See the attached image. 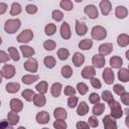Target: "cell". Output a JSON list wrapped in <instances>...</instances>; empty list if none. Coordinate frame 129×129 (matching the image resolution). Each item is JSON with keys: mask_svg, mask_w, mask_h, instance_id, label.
I'll return each mask as SVG.
<instances>
[{"mask_svg": "<svg viewBox=\"0 0 129 129\" xmlns=\"http://www.w3.org/2000/svg\"><path fill=\"white\" fill-rule=\"evenodd\" d=\"M20 25H21V22L19 19H17V18L16 19H8L4 24V29L7 33L12 34L19 29Z\"/></svg>", "mask_w": 129, "mask_h": 129, "instance_id": "1", "label": "cell"}, {"mask_svg": "<svg viewBox=\"0 0 129 129\" xmlns=\"http://www.w3.org/2000/svg\"><path fill=\"white\" fill-rule=\"evenodd\" d=\"M91 36H92L93 39L103 40V39H105L107 37V30L101 25L94 26L92 28V31H91Z\"/></svg>", "mask_w": 129, "mask_h": 129, "instance_id": "2", "label": "cell"}, {"mask_svg": "<svg viewBox=\"0 0 129 129\" xmlns=\"http://www.w3.org/2000/svg\"><path fill=\"white\" fill-rule=\"evenodd\" d=\"M109 107L111 109V117H113L114 119H119L122 117L123 115V110L121 108V105L119 102L117 101H112L111 103H109Z\"/></svg>", "mask_w": 129, "mask_h": 129, "instance_id": "3", "label": "cell"}, {"mask_svg": "<svg viewBox=\"0 0 129 129\" xmlns=\"http://www.w3.org/2000/svg\"><path fill=\"white\" fill-rule=\"evenodd\" d=\"M15 68L12 64H4V67L1 70V76L5 79H11L15 76Z\"/></svg>", "mask_w": 129, "mask_h": 129, "instance_id": "4", "label": "cell"}, {"mask_svg": "<svg viewBox=\"0 0 129 129\" xmlns=\"http://www.w3.org/2000/svg\"><path fill=\"white\" fill-rule=\"evenodd\" d=\"M33 38V32L30 29H24L18 36H17V41L19 42H24L27 43Z\"/></svg>", "mask_w": 129, "mask_h": 129, "instance_id": "5", "label": "cell"}, {"mask_svg": "<svg viewBox=\"0 0 129 129\" xmlns=\"http://www.w3.org/2000/svg\"><path fill=\"white\" fill-rule=\"evenodd\" d=\"M23 67L24 69L29 72V73H35L38 69V63H37V60L33 57H30L28 58L24 63H23Z\"/></svg>", "mask_w": 129, "mask_h": 129, "instance_id": "6", "label": "cell"}, {"mask_svg": "<svg viewBox=\"0 0 129 129\" xmlns=\"http://www.w3.org/2000/svg\"><path fill=\"white\" fill-rule=\"evenodd\" d=\"M102 77L107 85H112L115 80V76L111 68H105V70L102 73Z\"/></svg>", "mask_w": 129, "mask_h": 129, "instance_id": "7", "label": "cell"}, {"mask_svg": "<svg viewBox=\"0 0 129 129\" xmlns=\"http://www.w3.org/2000/svg\"><path fill=\"white\" fill-rule=\"evenodd\" d=\"M84 12L91 18V19H96L98 18L99 16V12H98V8L93 5V4H90V5H87L84 9Z\"/></svg>", "mask_w": 129, "mask_h": 129, "instance_id": "8", "label": "cell"}, {"mask_svg": "<svg viewBox=\"0 0 129 129\" xmlns=\"http://www.w3.org/2000/svg\"><path fill=\"white\" fill-rule=\"evenodd\" d=\"M103 124L105 129H117V123L115 119L110 115H106L103 118Z\"/></svg>", "mask_w": 129, "mask_h": 129, "instance_id": "9", "label": "cell"}, {"mask_svg": "<svg viewBox=\"0 0 129 129\" xmlns=\"http://www.w3.org/2000/svg\"><path fill=\"white\" fill-rule=\"evenodd\" d=\"M99 54H101L102 56L108 55L112 52L113 50V44L111 42H107V43H103L99 46Z\"/></svg>", "mask_w": 129, "mask_h": 129, "instance_id": "10", "label": "cell"}, {"mask_svg": "<svg viewBox=\"0 0 129 129\" xmlns=\"http://www.w3.org/2000/svg\"><path fill=\"white\" fill-rule=\"evenodd\" d=\"M60 35L63 39H70L72 36V32H71V28L68 22H62L61 26H60Z\"/></svg>", "mask_w": 129, "mask_h": 129, "instance_id": "11", "label": "cell"}, {"mask_svg": "<svg viewBox=\"0 0 129 129\" xmlns=\"http://www.w3.org/2000/svg\"><path fill=\"white\" fill-rule=\"evenodd\" d=\"M92 63L94 67L98 68V69H101L105 66L106 63V60H105V57L102 56L101 54H95L93 57H92Z\"/></svg>", "mask_w": 129, "mask_h": 129, "instance_id": "12", "label": "cell"}, {"mask_svg": "<svg viewBox=\"0 0 129 129\" xmlns=\"http://www.w3.org/2000/svg\"><path fill=\"white\" fill-rule=\"evenodd\" d=\"M95 75H96V71L93 67L91 66H88V67H85L82 71V77L84 79H88V80H91L92 78H95Z\"/></svg>", "mask_w": 129, "mask_h": 129, "instance_id": "13", "label": "cell"}, {"mask_svg": "<svg viewBox=\"0 0 129 129\" xmlns=\"http://www.w3.org/2000/svg\"><path fill=\"white\" fill-rule=\"evenodd\" d=\"M35 119H36L37 123H39V124H46V123H48L50 117L46 111H41V112H38L36 114Z\"/></svg>", "mask_w": 129, "mask_h": 129, "instance_id": "14", "label": "cell"}, {"mask_svg": "<svg viewBox=\"0 0 129 129\" xmlns=\"http://www.w3.org/2000/svg\"><path fill=\"white\" fill-rule=\"evenodd\" d=\"M10 109L13 112H15V113L20 112L23 109V103H22V101H20L19 99H12L10 101Z\"/></svg>", "mask_w": 129, "mask_h": 129, "instance_id": "15", "label": "cell"}, {"mask_svg": "<svg viewBox=\"0 0 129 129\" xmlns=\"http://www.w3.org/2000/svg\"><path fill=\"white\" fill-rule=\"evenodd\" d=\"M100 9H101V12H102L103 15H108L111 12V9H112L111 2L108 1V0H102L100 2Z\"/></svg>", "mask_w": 129, "mask_h": 129, "instance_id": "16", "label": "cell"}, {"mask_svg": "<svg viewBox=\"0 0 129 129\" xmlns=\"http://www.w3.org/2000/svg\"><path fill=\"white\" fill-rule=\"evenodd\" d=\"M88 31V27L87 25L85 24V22H81L80 20H76V32L78 35L82 36V35H85Z\"/></svg>", "mask_w": 129, "mask_h": 129, "instance_id": "17", "label": "cell"}, {"mask_svg": "<svg viewBox=\"0 0 129 129\" xmlns=\"http://www.w3.org/2000/svg\"><path fill=\"white\" fill-rule=\"evenodd\" d=\"M115 15H116L117 18L123 19V18H125V17L128 15V9H127L125 6L119 5V6H117L116 9H115Z\"/></svg>", "mask_w": 129, "mask_h": 129, "instance_id": "18", "label": "cell"}, {"mask_svg": "<svg viewBox=\"0 0 129 129\" xmlns=\"http://www.w3.org/2000/svg\"><path fill=\"white\" fill-rule=\"evenodd\" d=\"M53 116L56 120H66L68 117V113L63 108H56L53 111Z\"/></svg>", "mask_w": 129, "mask_h": 129, "instance_id": "19", "label": "cell"}, {"mask_svg": "<svg viewBox=\"0 0 129 129\" xmlns=\"http://www.w3.org/2000/svg\"><path fill=\"white\" fill-rule=\"evenodd\" d=\"M32 101H33V103H34V105L36 107H42V106L45 105L46 99L42 94H35Z\"/></svg>", "mask_w": 129, "mask_h": 129, "instance_id": "20", "label": "cell"}, {"mask_svg": "<svg viewBox=\"0 0 129 129\" xmlns=\"http://www.w3.org/2000/svg\"><path fill=\"white\" fill-rule=\"evenodd\" d=\"M85 61V56L81 52H75L73 55V63L76 67H81Z\"/></svg>", "mask_w": 129, "mask_h": 129, "instance_id": "21", "label": "cell"}, {"mask_svg": "<svg viewBox=\"0 0 129 129\" xmlns=\"http://www.w3.org/2000/svg\"><path fill=\"white\" fill-rule=\"evenodd\" d=\"M117 43L121 47H126L129 44V36L126 33H122L117 37Z\"/></svg>", "mask_w": 129, "mask_h": 129, "instance_id": "22", "label": "cell"}, {"mask_svg": "<svg viewBox=\"0 0 129 129\" xmlns=\"http://www.w3.org/2000/svg\"><path fill=\"white\" fill-rule=\"evenodd\" d=\"M19 48H20V50H21V52H22V54H23L24 57L30 58V57L34 54V52H35L34 49H33L32 47L28 46V45H21Z\"/></svg>", "mask_w": 129, "mask_h": 129, "instance_id": "23", "label": "cell"}, {"mask_svg": "<svg viewBox=\"0 0 129 129\" xmlns=\"http://www.w3.org/2000/svg\"><path fill=\"white\" fill-rule=\"evenodd\" d=\"M7 121L9 122L10 125H16L18 122H19V115L13 111L11 112H8L7 114Z\"/></svg>", "mask_w": 129, "mask_h": 129, "instance_id": "24", "label": "cell"}, {"mask_svg": "<svg viewBox=\"0 0 129 129\" xmlns=\"http://www.w3.org/2000/svg\"><path fill=\"white\" fill-rule=\"evenodd\" d=\"M123 63V60L120 56L118 55H114L110 58V66L113 68V69H120L121 66Z\"/></svg>", "mask_w": 129, "mask_h": 129, "instance_id": "25", "label": "cell"}, {"mask_svg": "<svg viewBox=\"0 0 129 129\" xmlns=\"http://www.w3.org/2000/svg\"><path fill=\"white\" fill-rule=\"evenodd\" d=\"M118 79L119 81L123 82V83H127L129 81V72L127 69H120L118 72Z\"/></svg>", "mask_w": 129, "mask_h": 129, "instance_id": "26", "label": "cell"}, {"mask_svg": "<svg viewBox=\"0 0 129 129\" xmlns=\"http://www.w3.org/2000/svg\"><path fill=\"white\" fill-rule=\"evenodd\" d=\"M38 80H39V77H38L37 75H25V76H23L22 79H21L22 83H24V84H26V85H30V84H32V83L38 81Z\"/></svg>", "mask_w": 129, "mask_h": 129, "instance_id": "27", "label": "cell"}, {"mask_svg": "<svg viewBox=\"0 0 129 129\" xmlns=\"http://www.w3.org/2000/svg\"><path fill=\"white\" fill-rule=\"evenodd\" d=\"M61 89H62V85L60 83H54L52 86H51V89H50V93L53 97L57 98L59 97L60 93H61Z\"/></svg>", "mask_w": 129, "mask_h": 129, "instance_id": "28", "label": "cell"}, {"mask_svg": "<svg viewBox=\"0 0 129 129\" xmlns=\"http://www.w3.org/2000/svg\"><path fill=\"white\" fill-rule=\"evenodd\" d=\"M88 112H89V106L86 104V102L82 101V102L79 104L78 108H77V113H78V115L84 116V115H86Z\"/></svg>", "mask_w": 129, "mask_h": 129, "instance_id": "29", "label": "cell"}, {"mask_svg": "<svg viewBox=\"0 0 129 129\" xmlns=\"http://www.w3.org/2000/svg\"><path fill=\"white\" fill-rule=\"evenodd\" d=\"M93 46V41L89 38H86V39H83L79 42V47L83 50H88V49H91Z\"/></svg>", "mask_w": 129, "mask_h": 129, "instance_id": "30", "label": "cell"}, {"mask_svg": "<svg viewBox=\"0 0 129 129\" xmlns=\"http://www.w3.org/2000/svg\"><path fill=\"white\" fill-rule=\"evenodd\" d=\"M19 89H20V85L18 83H8L5 86V90L10 94H14V93L18 92Z\"/></svg>", "mask_w": 129, "mask_h": 129, "instance_id": "31", "label": "cell"}, {"mask_svg": "<svg viewBox=\"0 0 129 129\" xmlns=\"http://www.w3.org/2000/svg\"><path fill=\"white\" fill-rule=\"evenodd\" d=\"M35 89L37 92H39V94H45L47 92V89H48V86H47V82L45 81H41L39 82L36 86H35Z\"/></svg>", "mask_w": 129, "mask_h": 129, "instance_id": "32", "label": "cell"}, {"mask_svg": "<svg viewBox=\"0 0 129 129\" xmlns=\"http://www.w3.org/2000/svg\"><path fill=\"white\" fill-rule=\"evenodd\" d=\"M8 52H9V56H10V58H12L14 61H18V60L20 59L19 52H18V50H17L14 46H10V47H8Z\"/></svg>", "mask_w": 129, "mask_h": 129, "instance_id": "33", "label": "cell"}, {"mask_svg": "<svg viewBox=\"0 0 129 129\" xmlns=\"http://www.w3.org/2000/svg\"><path fill=\"white\" fill-rule=\"evenodd\" d=\"M34 95H35V93H34L32 90H30V89H26V90H24V91L21 93V96H22L27 102H31V101L33 100Z\"/></svg>", "mask_w": 129, "mask_h": 129, "instance_id": "34", "label": "cell"}, {"mask_svg": "<svg viewBox=\"0 0 129 129\" xmlns=\"http://www.w3.org/2000/svg\"><path fill=\"white\" fill-rule=\"evenodd\" d=\"M104 110H105V104L97 103L93 107V114L94 115H97V116H100L104 112Z\"/></svg>", "mask_w": 129, "mask_h": 129, "instance_id": "35", "label": "cell"}, {"mask_svg": "<svg viewBox=\"0 0 129 129\" xmlns=\"http://www.w3.org/2000/svg\"><path fill=\"white\" fill-rule=\"evenodd\" d=\"M59 6L66 11H71L74 7V4L71 0H61L59 2Z\"/></svg>", "mask_w": 129, "mask_h": 129, "instance_id": "36", "label": "cell"}, {"mask_svg": "<svg viewBox=\"0 0 129 129\" xmlns=\"http://www.w3.org/2000/svg\"><path fill=\"white\" fill-rule=\"evenodd\" d=\"M21 5L17 2H14L12 3L11 5V8H10V14L11 15H18L21 13Z\"/></svg>", "mask_w": 129, "mask_h": 129, "instance_id": "37", "label": "cell"}, {"mask_svg": "<svg viewBox=\"0 0 129 129\" xmlns=\"http://www.w3.org/2000/svg\"><path fill=\"white\" fill-rule=\"evenodd\" d=\"M43 62H44V64H45L46 68L52 69V68L55 66V58H54L52 55H48V56H45V57H44Z\"/></svg>", "mask_w": 129, "mask_h": 129, "instance_id": "38", "label": "cell"}, {"mask_svg": "<svg viewBox=\"0 0 129 129\" xmlns=\"http://www.w3.org/2000/svg\"><path fill=\"white\" fill-rule=\"evenodd\" d=\"M61 76L66 79H69L73 76V70L70 66H64L61 68Z\"/></svg>", "mask_w": 129, "mask_h": 129, "instance_id": "39", "label": "cell"}, {"mask_svg": "<svg viewBox=\"0 0 129 129\" xmlns=\"http://www.w3.org/2000/svg\"><path fill=\"white\" fill-rule=\"evenodd\" d=\"M57 56L61 60H66L70 56V51L67 48H59L57 50Z\"/></svg>", "mask_w": 129, "mask_h": 129, "instance_id": "40", "label": "cell"}, {"mask_svg": "<svg viewBox=\"0 0 129 129\" xmlns=\"http://www.w3.org/2000/svg\"><path fill=\"white\" fill-rule=\"evenodd\" d=\"M55 31H56V26H55V24H53V23H48V24H46V26H45V28H44L45 34H47V35H53Z\"/></svg>", "mask_w": 129, "mask_h": 129, "instance_id": "41", "label": "cell"}, {"mask_svg": "<svg viewBox=\"0 0 129 129\" xmlns=\"http://www.w3.org/2000/svg\"><path fill=\"white\" fill-rule=\"evenodd\" d=\"M77 90L81 95H86L89 91V88L85 83H79L77 85Z\"/></svg>", "mask_w": 129, "mask_h": 129, "instance_id": "42", "label": "cell"}, {"mask_svg": "<svg viewBox=\"0 0 129 129\" xmlns=\"http://www.w3.org/2000/svg\"><path fill=\"white\" fill-rule=\"evenodd\" d=\"M102 99H103L105 102H107L108 104L111 103L112 101H114L113 95H112V93H111L110 91H104V92L102 93Z\"/></svg>", "mask_w": 129, "mask_h": 129, "instance_id": "43", "label": "cell"}, {"mask_svg": "<svg viewBox=\"0 0 129 129\" xmlns=\"http://www.w3.org/2000/svg\"><path fill=\"white\" fill-rule=\"evenodd\" d=\"M55 45H56V43L52 39H48V40L44 41V43H43V47L46 50H53L55 48Z\"/></svg>", "mask_w": 129, "mask_h": 129, "instance_id": "44", "label": "cell"}, {"mask_svg": "<svg viewBox=\"0 0 129 129\" xmlns=\"http://www.w3.org/2000/svg\"><path fill=\"white\" fill-rule=\"evenodd\" d=\"M51 16H52V18H53L56 22L61 21L62 18H63V14H62V12L59 11V10H53L52 13H51Z\"/></svg>", "mask_w": 129, "mask_h": 129, "instance_id": "45", "label": "cell"}, {"mask_svg": "<svg viewBox=\"0 0 129 129\" xmlns=\"http://www.w3.org/2000/svg\"><path fill=\"white\" fill-rule=\"evenodd\" d=\"M78 101H79L78 97H76V96H71V97H69V99H68V106L73 109V108H75V107L78 105Z\"/></svg>", "mask_w": 129, "mask_h": 129, "instance_id": "46", "label": "cell"}, {"mask_svg": "<svg viewBox=\"0 0 129 129\" xmlns=\"http://www.w3.org/2000/svg\"><path fill=\"white\" fill-rule=\"evenodd\" d=\"M53 127L55 129H67V123L64 120H55L53 122Z\"/></svg>", "mask_w": 129, "mask_h": 129, "instance_id": "47", "label": "cell"}, {"mask_svg": "<svg viewBox=\"0 0 129 129\" xmlns=\"http://www.w3.org/2000/svg\"><path fill=\"white\" fill-rule=\"evenodd\" d=\"M113 91L118 95V96H121L122 94H124L126 91H125V88L123 87V86H121L120 84H116V85H114V87H113Z\"/></svg>", "mask_w": 129, "mask_h": 129, "instance_id": "48", "label": "cell"}, {"mask_svg": "<svg viewBox=\"0 0 129 129\" xmlns=\"http://www.w3.org/2000/svg\"><path fill=\"white\" fill-rule=\"evenodd\" d=\"M88 125L91 126V127H93V128H96V127L99 126V121H98V119L95 116H91V117H89Z\"/></svg>", "mask_w": 129, "mask_h": 129, "instance_id": "49", "label": "cell"}, {"mask_svg": "<svg viewBox=\"0 0 129 129\" xmlns=\"http://www.w3.org/2000/svg\"><path fill=\"white\" fill-rule=\"evenodd\" d=\"M100 100H101L100 96H99L98 94H96V93H92V94L89 96V101H90V103H92V104H97V103L100 102Z\"/></svg>", "mask_w": 129, "mask_h": 129, "instance_id": "50", "label": "cell"}, {"mask_svg": "<svg viewBox=\"0 0 129 129\" xmlns=\"http://www.w3.org/2000/svg\"><path fill=\"white\" fill-rule=\"evenodd\" d=\"M63 93H64V95L66 96H75V94H76V90L72 87V86H67V87H64V90H63Z\"/></svg>", "mask_w": 129, "mask_h": 129, "instance_id": "51", "label": "cell"}, {"mask_svg": "<svg viewBox=\"0 0 129 129\" xmlns=\"http://www.w3.org/2000/svg\"><path fill=\"white\" fill-rule=\"evenodd\" d=\"M25 10L28 14H34L37 12V7L35 5H32V4H28L26 7H25Z\"/></svg>", "mask_w": 129, "mask_h": 129, "instance_id": "52", "label": "cell"}, {"mask_svg": "<svg viewBox=\"0 0 129 129\" xmlns=\"http://www.w3.org/2000/svg\"><path fill=\"white\" fill-rule=\"evenodd\" d=\"M90 82H91V85L93 86V88H95V89H101L102 85H101V82L99 81V79H97V78H92V79L90 80Z\"/></svg>", "mask_w": 129, "mask_h": 129, "instance_id": "53", "label": "cell"}, {"mask_svg": "<svg viewBox=\"0 0 129 129\" xmlns=\"http://www.w3.org/2000/svg\"><path fill=\"white\" fill-rule=\"evenodd\" d=\"M120 98H121V102H122L124 105H126V106L129 105V93H128V92H125L124 94H122V95L120 96Z\"/></svg>", "mask_w": 129, "mask_h": 129, "instance_id": "54", "label": "cell"}, {"mask_svg": "<svg viewBox=\"0 0 129 129\" xmlns=\"http://www.w3.org/2000/svg\"><path fill=\"white\" fill-rule=\"evenodd\" d=\"M0 129H13L12 125L9 124L7 120H1L0 121Z\"/></svg>", "mask_w": 129, "mask_h": 129, "instance_id": "55", "label": "cell"}, {"mask_svg": "<svg viewBox=\"0 0 129 129\" xmlns=\"http://www.w3.org/2000/svg\"><path fill=\"white\" fill-rule=\"evenodd\" d=\"M10 56H8V54L3 51V50H0V62H7L9 60Z\"/></svg>", "mask_w": 129, "mask_h": 129, "instance_id": "56", "label": "cell"}, {"mask_svg": "<svg viewBox=\"0 0 129 129\" xmlns=\"http://www.w3.org/2000/svg\"><path fill=\"white\" fill-rule=\"evenodd\" d=\"M77 129H90L88 123L84 122V121H79L77 123Z\"/></svg>", "mask_w": 129, "mask_h": 129, "instance_id": "57", "label": "cell"}, {"mask_svg": "<svg viewBox=\"0 0 129 129\" xmlns=\"http://www.w3.org/2000/svg\"><path fill=\"white\" fill-rule=\"evenodd\" d=\"M7 10V4L6 3H3V2H0V15L1 14H4Z\"/></svg>", "mask_w": 129, "mask_h": 129, "instance_id": "58", "label": "cell"}, {"mask_svg": "<svg viewBox=\"0 0 129 129\" xmlns=\"http://www.w3.org/2000/svg\"><path fill=\"white\" fill-rule=\"evenodd\" d=\"M126 57L129 59V51H127V52H126Z\"/></svg>", "mask_w": 129, "mask_h": 129, "instance_id": "59", "label": "cell"}, {"mask_svg": "<svg viewBox=\"0 0 129 129\" xmlns=\"http://www.w3.org/2000/svg\"><path fill=\"white\" fill-rule=\"evenodd\" d=\"M17 129H26V128H25V127H23V126H20V127H18Z\"/></svg>", "mask_w": 129, "mask_h": 129, "instance_id": "60", "label": "cell"}, {"mask_svg": "<svg viewBox=\"0 0 129 129\" xmlns=\"http://www.w3.org/2000/svg\"><path fill=\"white\" fill-rule=\"evenodd\" d=\"M2 83V76H1V72H0V84Z\"/></svg>", "mask_w": 129, "mask_h": 129, "instance_id": "61", "label": "cell"}, {"mask_svg": "<svg viewBox=\"0 0 129 129\" xmlns=\"http://www.w3.org/2000/svg\"><path fill=\"white\" fill-rule=\"evenodd\" d=\"M1 43H2V38L0 37V44H1Z\"/></svg>", "mask_w": 129, "mask_h": 129, "instance_id": "62", "label": "cell"}, {"mask_svg": "<svg viewBox=\"0 0 129 129\" xmlns=\"http://www.w3.org/2000/svg\"><path fill=\"white\" fill-rule=\"evenodd\" d=\"M42 129H49V128H42Z\"/></svg>", "mask_w": 129, "mask_h": 129, "instance_id": "63", "label": "cell"}, {"mask_svg": "<svg viewBox=\"0 0 129 129\" xmlns=\"http://www.w3.org/2000/svg\"><path fill=\"white\" fill-rule=\"evenodd\" d=\"M0 106H1V101H0Z\"/></svg>", "mask_w": 129, "mask_h": 129, "instance_id": "64", "label": "cell"}]
</instances>
